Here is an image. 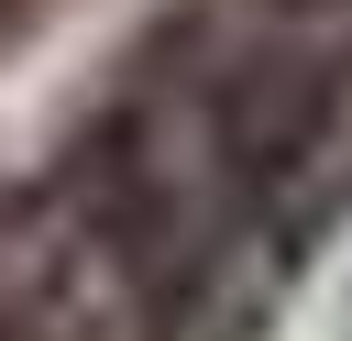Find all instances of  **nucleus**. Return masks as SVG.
<instances>
[{
	"label": "nucleus",
	"instance_id": "nucleus-1",
	"mask_svg": "<svg viewBox=\"0 0 352 341\" xmlns=\"http://www.w3.org/2000/svg\"><path fill=\"white\" fill-rule=\"evenodd\" d=\"M341 341H352V297H341Z\"/></svg>",
	"mask_w": 352,
	"mask_h": 341
}]
</instances>
